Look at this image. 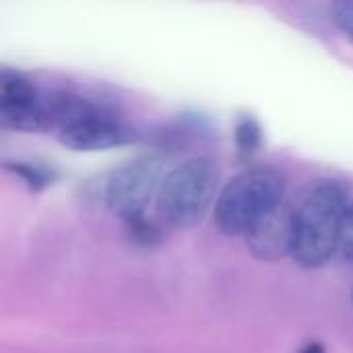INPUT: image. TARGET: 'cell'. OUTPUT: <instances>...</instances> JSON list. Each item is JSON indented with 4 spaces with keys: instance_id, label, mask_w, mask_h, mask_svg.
<instances>
[{
    "instance_id": "cell-2",
    "label": "cell",
    "mask_w": 353,
    "mask_h": 353,
    "mask_svg": "<svg viewBox=\"0 0 353 353\" xmlns=\"http://www.w3.org/2000/svg\"><path fill=\"white\" fill-rule=\"evenodd\" d=\"M285 178L275 168L246 170L232 178L217 196L215 221L225 236H246L273 207L283 203Z\"/></svg>"
},
{
    "instance_id": "cell-12",
    "label": "cell",
    "mask_w": 353,
    "mask_h": 353,
    "mask_svg": "<svg viewBox=\"0 0 353 353\" xmlns=\"http://www.w3.org/2000/svg\"><path fill=\"white\" fill-rule=\"evenodd\" d=\"M335 21L341 27V31L353 41V0H343L333 6Z\"/></svg>"
},
{
    "instance_id": "cell-3",
    "label": "cell",
    "mask_w": 353,
    "mask_h": 353,
    "mask_svg": "<svg viewBox=\"0 0 353 353\" xmlns=\"http://www.w3.org/2000/svg\"><path fill=\"white\" fill-rule=\"evenodd\" d=\"M217 168L209 157H194L174 168L161 182L157 215L178 230L196 225L213 203Z\"/></svg>"
},
{
    "instance_id": "cell-16",
    "label": "cell",
    "mask_w": 353,
    "mask_h": 353,
    "mask_svg": "<svg viewBox=\"0 0 353 353\" xmlns=\"http://www.w3.org/2000/svg\"><path fill=\"white\" fill-rule=\"evenodd\" d=\"M352 302H353V292H352Z\"/></svg>"
},
{
    "instance_id": "cell-8",
    "label": "cell",
    "mask_w": 353,
    "mask_h": 353,
    "mask_svg": "<svg viewBox=\"0 0 353 353\" xmlns=\"http://www.w3.org/2000/svg\"><path fill=\"white\" fill-rule=\"evenodd\" d=\"M0 126L17 132H39L46 128L41 95L35 99H0Z\"/></svg>"
},
{
    "instance_id": "cell-7",
    "label": "cell",
    "mask_w": 353,
    "mask_h": 353,
    "mask_svg": "<svg viewBox=\"0 0 353 353\" xmlns=\"http://www.w3.org/2000/svg\"><path fill=\"white\" fill-rule=\"evenodd\" d=\"M41 114L46 120V126H56L58 132L64 128H70L74 124L105 118L103 110L95 105L93 101L74 95V93H50L41 97Z\"/></svg>"
},
{
    "instance_id": "cell-10",
    "label": "cell",
    "mask_w": 353,
    "mask_h": 353,
    "mask_svg": "<svg viewBox=\"0 0 353 353\" xmlns=\"http://www.w3.org/2000/svg\"><path fill=\"white\" fill-rule=\"evenodd\" d=\"M4 170L14 174L17 178H21L31 190H43L46 186L54 184L56 174L43 165H35V163H25V161H6Z\"/></svg>"
},
{
    "instance_id": "cell-14",
    "label": "cell",
    "mask_w": 353,
    "mask_h": 353,
    "mask_svg": "<svg viewBox=\"0 0 353 353\" xmlns=\"http://www.w3.org/2000/svg\"><path fill=\"white\" fill-rule=\"evenodd\" d=\"M300 353H327V352H325V345H323V343L314 341V343H308L306 347H302V352Z\"/></svg>"
},
{
    "instance_id": "cell-1",
    "label": "cell",
    "mask_w": 353,
    "mask_h": 353,
    "mask_svg": "<svg viewBox=\"0 0 353 353\" xmlns=\"http://www.w3.org/2000/svg\"><path fill=\"white\" fill-rule=\"evenodd\" d=\"M350 194L337 182L319 184L296 211L298 238L294 261L304 269L323 267L341 246L350 215Z\"/></svg>"
},
{
    "instance_id": "cell-13",
    "label": "cell",
    "mask_w": 353,
    "mask_h": 353,
    "mask_svg": "<svg viewBox=\"0 0 353 353\" xmlns=\"http://www.w3.org/2000/svg\"><path fill=\"white\" fill-rule=\"evenodd\" d=\"M343 248V254L353 263V213L347 215V221H345V228H343V236H341V246Z\"/></svg>"
},
{
    "instance_id": "cell-15",
    "label": "cell",
    "mask_w": 353,
    "mask_h": 353,
    "mask_svg": "<svg viewBox=\"0 0 353 353\" xmlns=\"http://www.w3.org/2000/svg\"><path fill=\"white\" fill-rule=\"evenodd\" d=\"M350 213H353V201H352V207H350Z\"/></svg>"
},
{
    "instance_id": "cell-5",
    "label": "cell",
    "mask_w": 353,
    "mask_h": 353,
    "mask_svg": "<svg viewBox=\"0 0 353 353\" xmlns=\"http://www.w3.org/2000/svg\"><path fill=\"white\" fill-rule=\"evenodd\" d=\"M298 238L296 211L285 203L265 213L246 234L248 250L263 263H277L294 256Z\"/></svg>"
},
{
    "instance_id": "cell-11",
    "label": "cell",
    "mask_w": 353,
    "mask_h": 353,
    "mask_svg": "<svg viewBox=\"0 0 353 353\" xmlns=\"http://www.w3.org/2000/svg\"><path fill=\"white\" fill-rule=\"evenodd\" d=\"M124 223H126V230H128V234H130V238L134 242H139L143 246H155V244H159V240H161L159 230L145 215L132 217V219H128Z\"/></svg>"
},
{
    "instance_id": "cell-9",
    "label": "cell",
    "mask_w": 353,
    "mask_h": 353,
    "mask_svg": "<svg viewBox=\"0 0 353 353\" xmlns=\"http://www.w3.org/2000/svg\"><path fill=\"white\" fill-rule=\"evenodd\" d=\"M234 141L242 157H252L263 145V128L256 118L242 116L234 128Z\"/></svg>"
},
{
    "instance_id": "cell-6",
    "label": "cell",
    "mask_w": 353,
    "mask_h": 353,
    "mask_svg": "<svg viewBox=\"0 0 353 353\" xmlns=\"http://www.w3.org/2000/svg\"><path fill=\"white\" fill-rule=\"evenodd\" d=\"M126 137L128 132L112 116L87 120L58 132V141L66 149L81 153H95L118 147L126 141Z\"/></svg>"
},
{
    "instance_id": "cell-4",
    "label": "cell",
    "mask_w": 353,
    "mask_h": 353,
    "mask_svg": "<svg viewBox=\"0 0 353 353\" xmlns=\"http://www.w3.org/2000/svg\"><path fill=\"white\" fill-rule=\"evenodd\" d=\"M161 159L159 157H139L112 174L105 184V205L120 219L128 221L132 217L145 215V207L161 188Z\"/></svg>"
}]
</instances>
